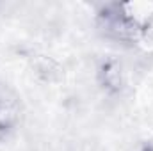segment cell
<instances>
[{
	"mask_svg": "<svg viewBox=\"0 0 153 151\" xmlns=\"http://www.w3.org/2000/svg\"><path fill=\"white\" fill-rule=\"evenodd\" d=\"M96 25L105 38L123 44H134L143 36V25L126 4H103L96 14Z\"/></svg>",
	"mask_w": 153,
	"mask_h": 151,
	"instance_id": "obj_1",
	"label": "cell"
},
{
	"mask_svg": "<svg viewBox=\"0 0 153 151\" xmlns=\"http://www.w3.org/2000/svg\"><path fill=\"white\" fill-rule=\"evenodd\" d=\"M23 119V107L20 96L5 87L0 85V144L9 141L16 130L20 128Z\"/></svg>",
	"mask_w": 153,
	"mask_h": 151,
	"instance_id": "obj_2",
	"label": "cell"
},
{
	"mask_svg": "<svg viewBox=\"0 0 153 151\" xmlns=\"http://www.w3.org/2000/svg\"><path fill=\"white\" fill-rule=\"evenodd\" d=\"M96 82L105 94H109V96L121 94L125 89V84H126L121 64L112 57L103 59L96 68Z\"/></svg>",
	"mask_w": 153,
	"mask_h": 151,
	"instance_id": "obj_3",
	"label": "cell"
},
{
	"mask_svg": "<svg viewBox=\"0 0 153 151\" xmlns=\"http://www.w3.org/2000/svg\"><path fill=\"white\" fill-rule=\"evenodd\" d=\"M141 151H153V142H144L141 146Z\"/></svg>",
	"mask_w": 153,
	"mask_h": 151,
	"instance_id": "obj_4",
	"label": "cell"
}]
</instances>
